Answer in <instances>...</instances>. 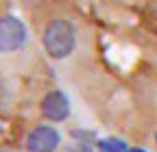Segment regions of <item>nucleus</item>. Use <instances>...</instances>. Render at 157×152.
Listing matches in <instances>:
<instances>
[{"instance_id":"f257e3e1","label":"nucleus","mask_w":157,"mask_h":152,"mask_svg":"<svg viewBox=\"0 0 157 152\" xmlns=\"http://www.w3.org/2000/svg\"><path fill=\"white\" fill-rule=\"evenodd\" d=\"M44 48L46 52L52 56V59H66V56L74 50V42H76V35L70 22L66 20H52L46 31H44Z\"/></svg>"},{"instance_id":"f03ea898","label":"nucleus","mask_w":157,"mask_h":152,"mask_svg":"<svg viewBox=\"0 0 157 152\" xmlns=\"http://www.w3.org/2000/svg\"><path fill=\"white\" fill-rule=\"evenodd\" d=\"M26 42V26L15 15L0 17V52H13Z\"/></svg>"},{"instance_id":"7ed1b4c3","label":"nucleus","mask_w":157,"mask_h":152,"mask_svg":"<svg viewBox=\"0 0 157 152\" xmlns=\"http://www.w3.org/2000/svg\"><path fill=\"white\" fill-rule=\"evenodd\" d=\"M42 115L50 122H61L70 115V100L66 98V93L63 91H50L44 96L42 100Z\"/></svg>"},{"instance_id":"20e7f679","label":"nucleus","mask_w":157,"mask_h":152,"mask_svg":"<svg viewBox=\"0 0 157 152\" xmlns=\"http://www.w3.org/2000/svg\"><path fill=\"white\" fill-rule=\"evenodd\" d=\"M57 146H59V132L52 126H37L26 139L29 152H55Z\"/></svg>"},{"instance_id":"39448f33","label":"nucleus","mask_w":157,"mask_h":152,"mask_svg":"<svg viewBox=\"0 0 157 152\" xmlns=\"http://www.w3.org/2000/svg\"><path fill=\"white\" fill-rule=\"evenodd\" d=\"M98 150L101 152H127V143L120 139H103L98 141Z\"/></svg>"},{"instance_id":"423d86ee","label":"nucleus","mask_w":157,"mask_h":152,"mask_svg":"<svg viewBox=\"0 0 157 152\" xmlns=\"http://www.w3.org/2000/svg\"><path fill=\"white\" fill-rule=\"evenodd\" d=\"M127 152H146V150H140V148H133V150H127Z\"/></svg>"},{"instance_id":"0eeeda50","label":"nucleus","mask_w":157,"mask_h":152,"mask_svg":"<svg viewBox=\"0 0 157 152\" xmlns=\"http://www.w3.org/2000/svg\"><path fill=\"white\" fill-rule=\"evenodd\" d=\"M155 141H157V132H155Z\"/></svg>"}]
</instances>
